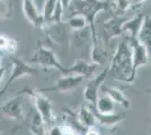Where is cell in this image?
<instances>
[{"instance_id":"15","label":"cell","mask_w":151,"mask_h":135,"mask_svg":"<svg viewBox=\"0 0 151 135\" xmlns=\"http://www.w3.org/2000/svg\"><path fill=\"white\" fill-rule=\"evenodd\" d=\"M101 91L109 96L114 101L116 104H119L120 106H122L124 109H129L130 106H131V103L130 100L126 98V96L124 95L123 91H121L120 89L117 88H114V87H109V86H101Z\"/></svg>"},{"instance_id":"31","label":"cell","mask_w":151,"mask_h":135,"mask_svg":"<svg viewBox=\"0 0 151 135\" xmlns=\"http://www.w3.org/2000/svg\"><path fill=\"white\" fill-rule=\"evenodd\" d=\"M0 63H1V56H0Z\"/></svg>"},{"instance_id":"4","label":"cell","mask_w":151,"mask_h":135,"mask_svg":"<svg viewBox=\"0 0 151 135\" xmlns=\"http://www.w3.org/2000/svg\"><path fill=\"white\" fill-rule=\"evenodd\" d=\"M24 77H38L37 69L29 65L27 62L23 61L22 59L14 58L13 61H12V72L9 74L7 82L4 86V88L0 90V98L5 95V92L12 86V84H14L18 79Z\"/></svg>"},{"instance_id":"5","label":"cell","mask_w":151,"mask_h":135,"mask_svg":"<svg viewBox=\"0 0 151 135\" xmlns=\"http://www.w3.org/2000/svg\"><path fill=\"white\" fill-rule=\"evenodd\" d=\"M19 94H25V95H29L33 98V103L34 106L36 108L40 115L43 117V119L45 121L46 124H49L52 119V104H51L50 99L44 95V92L40 91L38 89H24L22 91H19Z\"/></svg>"},{"instance_id":"8","label":"cell","mask_w":151,"mask_h":135,"mask_svg":"<svg viewBox=\"0 0 151 135\" xmlns=\"http://www.w3.org/2000/svg\"><path fill=\"white\" fill-rule=\"evenodd\" d=\"M129 42L132 47V61H133V70L132 77L135 80L137 72L140 68L149 64V55L150 53L148 49L143 44H141L138 39H129Z\"/></svg>"},{"instance_id":"13","label":"cell","mask_w":151,"mask_h":135,"mask_svg":"<svg viewBox=\"0 0 151 135\" xmlns=\"http://www.w3.org/2000/svg\"><path fill=\"white\" fill-rule=\"evenodd\" d=\"M93 111H94L95 117L97 119V123L103 125V126H106V127L116 126L117 124L123 122L126 117L125 113H122V111H119V113L113 111V113H108V114H101L95 108L93 109Z\"/></svg>"},{"instance_id":"18","label":"cell","mask_w":151,"mask_h":135,"mask_svg":"<svg viewBox=\"0 0 151 135\" xmlns=\"http://www.w3.org/2000/svg\"><path fill=\"white\" fill-rule=\"evenodd\" d=\"M115 101L107 95L98 97L97 103L95 105V109L101 114H108L115 111Z\"/></svg>"},{"instance_id":"6","label":"cell","mask_w":151,"mask_h":135,"mask_svg":"<svg viewBox=\"0 0 151 135\" xmlns=\"http://www.w3.org/2000/svg\"><path fill=\"white\" fill-rule=\"evenodd\" d=\"M127 19L124 16H113L109 19H107L104 21V24L101 26V39H104V42L108 44L115 37H121L123 36V24L125 23V20Z\"/></svg>"},{"instance_id":"17","label":"cell","mask_w":151,"mask_h":135,"mask_svg":"<svg viewBox=\"0 0 151 135\" xmlns=\"http://www.w3.org/2000/svg\"><path fill=\"white\" fill-rule=\"evenodd\" d=\"M138 41L143 44L148 49L149 53L151 54V16L145 15L143 24L141 26V29L139 32Z\"/></svg>"},{"instance_id":"16","label":"cell","mask_w":151,"mask_h":135,"mask_svg":"<svg viewBox=\"0 0 151 135\" xmlns=\"http://www.w3.org/2000/svg\"><path fill=\"white\" fill-rule=\"evenodd\" d=\"M78 122L86 129H93L97 124V119L95 117L93 109H90V107L82 105L78 110Z\"/></svg>"},{"instance_id":"14","label":"cell","mask_w":151,"mask_h":135,"mask_svg":"<svg viewBox=\"0 0 151 135\" xmlns=\"http://www.w3.org/2000/svg\"><path fill=\"white\" fill-rule=\"evenodd\" d=\"M145 14H137L135 16H133L131 18H127L125 23L123 24V33L129 32L130 33V39H138L139 32L141 29V26L143 24L145 20Z\"/></svg>"},{"instance_id":"27","label":"cell","mask_w":151,"mask_h":135,"mask_svg":"<svg viewBox=\"0 0 151 135\" xmlns=\"http://www.w3.org/2000/svg\"><path fill=\"white\" fill-rule=\"evenodd\" d=\"M130 1H131V7L134 8V7H138V6H140V5H142L147 0H130Z\"/></svg>"},{"instance_id":"19","label":"cell","mask_w":151,"mask_h":135,"mask_svg":"<svg viewBox=\"0 0 151 135\" xmlns=\"http://www.w3.org/2000/svg\"><path fill=\"white\" fill-rule=\"evenodd\" d=\"M29 129H31V134L33 135H46L47 133L46 132V123L37 111H35V114L32 117Z\"/></svg>"},{"instance_id":"21","label":"cell","mask_w":151,"mask_h":135,"mask_svg":"<svg viewBox=\"0 0 151 135\" xmlns=\"http://www.w3.org/2000/svg\"><path fill=\"white\" fill-rule=\"evenodd\" d=\"M58 2H59V0H45L44 1L42 14H43V17H44L45 24H51L53 15H54L55 9H57Z\"/></svg>"},{"instance_id":"26","label":"cell","mask_w":151,"mask_h":135,"mask_svg":"<svg viewBox=\"0 0 151 135\" xmlns=\"http://www.w3.org/2000/svg\"><path fill=\"white\" fill-rule=\"evenodd\" d=\"M59 1H60V4L62 5L64 11H67V10L69 9L70 4H71V1H72V0H59Z\"/></svg>"},{"instance_id":"1","label":"cell","mask_w":151,"mask_h":135,"mask_svg":"<svg viewBox=\"0 0 151 135\" xmlns=\"http://www.w3.org/2000/svg\"><path fill=\"white\" fill-rule=\"evenodd\" d=\"M112 9V1L109 0H78L73 6V14H81L88 21V27L91 32L93 46H91V61L93 63L101 65L107 56V52L103 51L98 44L95 18L101 11Z\"/></svg>"},{"instance_id":"28","label":"cell","mask_w":151,"mask_h":135,"mask_svg":"<svg viewBox=\"0 0 151 135\" xmlns=\"http://www.w3.org/2000/svg\"><path fill=\"white\" fill-rule=\"evenodd\" d=\"M86 135H99V133H98V132L95 129V127H93V129H88V131H87Z\"/></svg>"},{"instance_id":"24","label":"cell","mask_w":151,"mask_h":135,"mask_svg":"<svg viewBox=\"0 0 151 135\" xmlns=\"http://www.w3.org/2000/svg\"><path fill=\"white\" fill-rule=\"evenodd\" d=\"M13 16V5L9 0H0V21Z\"/></svg>"},{"instance_id":"29","label":"cell","mask_w":151,"mask_h":135,"mask_svg":"<svg viewBox=\"0 0 151 135\" xmlns=\"http://www.w3.org/2000/svg\"><path fill=\"white\" fill-rule=\"evenodd\" d=\"M5 73H6V69L2 68V66H0V82L2 81V79L5 77Z\"/></svg>"},{"instance_id":"12","label":"cell","mask_w":151,"mask_h":135,"mask_svg":"<svg viewBox=\"0 0 151 135\" xmlns=\"http://www.w3.org/2000/svg\"><path fill=\"white\" fill-rule=\"evenodd\" d=\"M99 64L96 63H88L87 61L82 59H77L73 64L68 68V74H76V76H81L85 79L86 78H94V74Z\"/></svg>"},{"instance_id":"32","label":"cell","mask_w":151,"mask_h":135,"mask_svg":"<svg viewBox=\"0 0 151 135\" xmlns=\"http://www.w3.org/2000/svg\"><path fill=\"white\" fill-rule=\"evenodd\" d=\"M28 135H33V134H28Z\"/></svg>"},{"instance_id":"11","label":"cell","mask_w":151,"mask_h":135,"mask_svg":"<svg viewBox=\"0 0 151 135\" xmlns=\"http://www.w3.org/2000/svg\"><path fill=\"white\" fill-rule=\"evenodd\" d=\"M22 4H23V13L26 19L31 23L32 26L43 29L46 24L43 14L38 11L35 2L33 0H22Z\"/></svg>"},{"instance_id":"7","label":"cell","mask_w":151,"mask_h":135,"mask_svg":"<svg viewBox=\"0 0 151 135\" xmlns=\"http://www.w3.org/2000/svg\"><path fill=\"white\" fill-rule=\"evenodd\" d=\"M83 80H85V78L81 76L64 74V77L59 78L53 86L38 90L42 92H69V91L76 89L77 87H79Z\"/></svg>"},{"instance_id":"22","label":"cell","mask_w":151,"mask_h":135,"mask_svg":"<svg viewBox=\"0 0 151 135\" xmlns=\"http://www.w3.org/2000/svg\"><path fill=\"white\" fill-rule=\"evenodd\" d=\"M132 8L130 0H113L112 1V11L115 13L116 16H124V14Z\"/></svg>"},{"instance_id":"10","label":"cell","mask_w":151,"mask_h":135,"mask_svg":"<svg viewBox=\"0 0 151 135\" xmlns=\"http://www.w3.org/2000/svg\"><path fill=\"white\" fill-rule=\"evenodd\" d=\"M0 110L4 115L14 121H24V108H23V98L18 94L0 106Z\"/></svg>"},{"instance_id":"23","label":"cell","mask_w":151,"mask_h":135,"mask_svg":"<svg viewBox=\"0 0 151 135\" xmlns=\"http://www.w3.org/2000/svg\"><path fill=\"white\" fill-rule=\"evenodd\" d=\"M17 50V43L16 41L8 37L4 34H0V51L8 52V53H15Z\"/></svg>"},{"instance_id":"2","label":"cell","mask_w":151,"mask_h":135,"mask_svg":"<svg viewBox=\"0 0 151 135\" xmlns=\"http://www.w3.org/2000/svg\"><path fill=\"white\" fill-rule=\"evenodd\" d=\"M133 61H132V47L129 42L121 41L116 46L113 56L111 59L109 72H112L116 81L132 84L134 79L132 77Z\"/></svg>"},{"instance_id":"9","label":"cell","mask_w":151,"mask_h":135,"mask_svg":"<svg viewBox=\"0 0 151 135\" xmlns=\"http://www.w3.org/2000/svg\"><path fill=\"white\" fill-rule=\"evenodd\" d=\"M108 73H109V68H106L105 70L101 71L98 76H95L94 78H91L86 84L85 90H83V97H85V100L90 104L91 106H95L97 103L98 90L101 89L104 81L106 80Z\"/></svg>"},{"instance_id":"30","label":"cell","mask_w":151,"mask_h":135,"mask_svg":"<svg viewBox=\"0 0 151 135\" xmlns=\"http://www.w3.org/2000/svg\"><path fill=\"white\" fill-rule=\"evenodd\" d=\"M147 92H148V94H150V95H151V89H148V90H147ZM149 131L151 132V127L149 129Z\"/></svg>"},{"instance_id":"3","label":"cell","mask_w":151,"mask_h":135,"mask_svg":"<svg viewBox=\"0 0 151 135\" xmlns=\"http://www.w3.org/2000/svg\"><path fill=\"white\" fill-rule=\"evenodd\" d=\"M31 62L34 64L41 65L44 69H57L63 74H68V68L61 64L54 52L43 45L37 46L35 53L32 55Z\"/></svg>"},{"instance_id":"25","label":"cell","mask_w":151,"mask_h":135,"mask_svg":"<svg viewBox=\"0 0 151 135\" xmlns=\"http://www.w3.org/2000/svg\"><path fill=\"white\" fill-rule=\"evenodd\" d=\"M46 135H63L62 127H60V126H53L46 133Z\"/></svg>"},{"instance_id":"20","label":"cell","mask_w":151,"mask_h":135,"mask_svg":"<svg viewBox=\"0 0 151 135\" xmlns=\"http://www.w3.org/2000/svg\"><path fill=\"white\" fill-rule=\"evenodd\" d=\"M67 26L70 31L78 32V31L86 28L88 26V21L86 19V17L81 14H72L69 17V19L67 20Z\"/></svg>"},{"instance_id":"33","label":"cell","mask_w":151,"mask_h":135,"mask_svg":"<svg viewBox=\"0 0 151 135\" xmlns=\"http://www.w3.org/2000/svg\"><path fill=\"white\" fill-rule=\"evenodd\" d=\"M112 135H115V134H112Z\"/></svg>"}]
</instances>
